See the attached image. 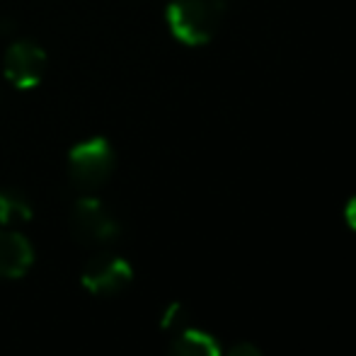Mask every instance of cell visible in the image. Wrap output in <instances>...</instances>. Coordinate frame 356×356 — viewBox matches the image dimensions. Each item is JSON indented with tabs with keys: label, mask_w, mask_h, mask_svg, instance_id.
I'll return each instance as SVG.
<instances>
[{
	"label": "cell",
	"mask_w": 356,
	"mask_h": 356,
	"mask_svg": "<svg viewBox=\"0 0 356 356\" xmlns=\"http://www.w3.org/2000/svg\"><path fill=\"white\" fill-rule=\"evenodd\" d=\"M223 15V0H170L165 17L177 42L187 47H204L216 37Z\"/></svg>",
	"instance_id": "1"
},
{
	"label": "cell",
	"mask_w": 356,
	"mask_h": 356,
	"mask_svg": "<svg viewBox=\"0 0 356 356\" xmlns=\"http://www.w3.org/2000/svg\"><path fill=\"white\" fill-rule=\"evenodd\" d=\"M71 228L88 245H107L119 235V223L97 199H80L73 207Z\"/></svg>",
	"instance_id": "3"
},
{
	"label": "cell",
	"mask_w": 356,
	"mask_h": 356,
	"mask_svg": "<svg viewBox=\"0 0 356 356\" xmlns=\"http://www.w3.org/2000/svg\"><path fill=\"white\" fill-rule=\"evenodd\" d=\"M32 216V207L24 199V194L15 189H0V225L22 223Z\"/></svg>",
	"instance_id": "8"
},
{
	"label": "cell",
	"mask_w": 356,
	"mask_h": 356,
	"mask_svg": "<svg viewBox=\"0 0 356 356\" xmlns=\"http://www.w3.org/2000/svg\"><path fill=\"white\" fill-rule=\"evenodd\" d=\"M34 252L27 238L13 230H0V277L17 279L29 269Z\"/></svg>",
	"instance_id": "6"
},
{
	"label": "cell",
	"mask_w": 356,
	"mask_h": 356,
	"mask_svg": "<svg viewBox=\"0 0 356 356\" xmlns=\"http://www.w3.org/2000/svg\"><path fill=\"white\" fill-rule=\"evenodd\" d=\"M168 356H220V349L207 332L187 327L177 332V339L172 342Z\"/></svg>",
	"instance_id": "7"
},
{
	"label": "cell",
	"mask_w": 356,
	"mask_h": 356,
	"mask_svg": "<svg viewBox=\"0 0 356 356\" xmlns=\"http://www.w3.org/2000/svg\"><path fill=\"white\" fill-rule=\"evenodd\" d=\"M3 71L5 78L19 90H29L34 85H39V80L44 78L47 71V54L42 47H37L29 39L22 42H15L8 47L5 51V61H3Z\"/></svg>",
	"instance_id": "4"
},
{
	"label": "cell",
	"mask_w": 356,
	"mask_h": 356,
	"mask_svg": "<svg viewBox=\"0 0 356 356\" xmlns=\"http://www.w3.org/2000/svg\"><path fill=\"white\" fill-rule=\"evenodd\" d=\"M225 356H262V352H259L254 344H250V342H238V344H233V347L228 349V354Z\"/></svg>",
	"instance_id": "10"
},
{
	"label": "cell",
	"mask_w": 356,
	"mask_h": 356,
	"mask_svg": "<svg viewBox=\"0 0 356 356\" xmlns=\"http://www.w3.org/2000/svg\"><path fill=\"white\" fill-rule=\"evenodd\" d=\"M187 323H189V313H187V308L179 303L170 305L163 318V327L170 330V332H182V330H187Z\"/></svg>",
	"instance_id": "9"
},
{
	"label": "cell",
	"mask_w": 356,
	"mask_h": 356,
	"mask_svg": "<svg viewBox=\"0 0 356 356\" xmlns=\"http://www.w3.org/2000/svg\"><path fill=\"white\" fill-rule=\"evenodd\" d=\"M344 220L349 223V228L356 230V197H352L344 207Z\"/></svg>",
	"instance_id": "11"
},
{
	"label": "cell",
	"mask_w": 356,
	"mask_h": 356,
	"mask_svg": "<svg viewBox=\"0 0 356 356\" xmlns=\"http://www.w3.org/2000/svg\"><path fill=\"white\" fill-rule=\"evenodd\" d=\"M131 267L124 259L112 257V254H99L85 267L83 284L88 291L97 296H114L131 284Z\"/></svg>",
	"instance_id": "5"
},
{
	"label": "cell",
	"mask_w": 356,
	"mask_h": 356,
	"mask_svg": "<svg viewBox=\"0 0 356 356\" xmlns=\"http://www.w3.org/2000/svg\"><path fill=\"white\" fill-rule=\"evenodd\" d=\"M114 170V150L104 138H90L78 143L68 158V172L80 189H97Z\"/></svg>",
	"instance_id": "2"
}]
</instances>
